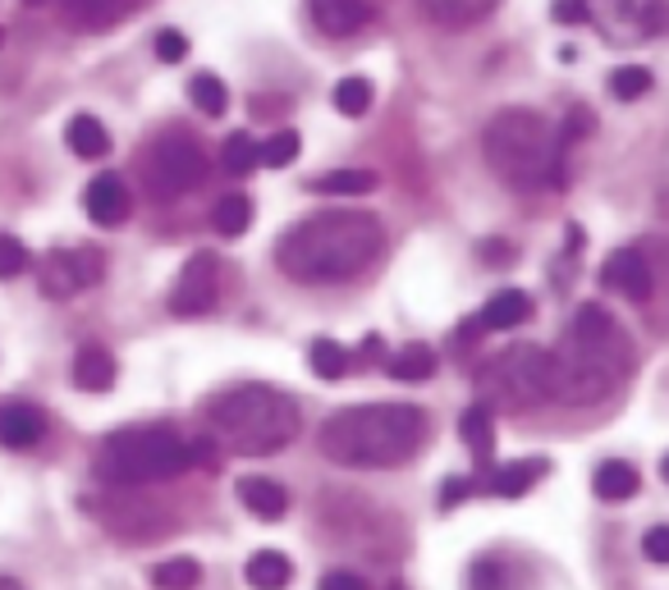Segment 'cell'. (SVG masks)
Wrapping results in <instances>:
<instances>
[{
  "label": "cell",
  "mask_w": 669,
  "mask_h": 590,
  "mask_svg": "<svg viewBox=\"0 0 669 590\" xmlns=\"http://www.w3.org/2000/svg\"><path fill=\"white\" fill-rule=\"evenodd\" d=\"M385 253V225L372 211H321L276 243V266L294 285H344Z\"/></svg>",
  "instance_id": "1"
},
{
  "label": "cell",
  "mask_w": 669,
  "mask_h": 590,
  "mask_svg": "<svg viewBox=\"0 0 669 590\" xmlns=\"http://www.w3.org/2000/svg\"><path fill=\"white\" fill-rule=\"evenodd\" d=\"M317 444L334 468H404L427 444V412L413 403H362V408L330 412L317 430Z\"/></svg>",
  "instance_id": "2"
},
{
  "label": "cell",
  "mask_w": 669,
  "mask_h": 590,
  "mask_svg": "<svg viewBox=\"0 0 669 590\" xmlns=\"http://www.w3.org/2000/svg\"><path fill=\"white\" fill-rule=\"evenodd\" d=\"M551 357H555V398L601 403L628 380L633 344L624 325L601 302H583L573 312L564 339L551 348Z\"/></svg>",
  "instance_id": "3"
},
{
  "label": "cell",
  "mask_w": 669,
  "mask_h": 590,
  "mask_svg": "<svg viewBox=\"0 0 669 590\" xmlns=\"http://www.w3.org/2000/svg\"><path fill=\"white\" fill-rule=\"evenodd\" d=\"M206 421L221 440L243 458H270L298 440L302 412L285 389L270 385H234L206 403Z\"/></svg>",
  "instance_id": "4"
},
{
  "label": "cell",
  "mask_w": 669,
  "mask_h": 590,
  "mask_svg": "<svg viewBox=\"0 0 669 590\" xmlns=\"http://www.w3.org/2000/svg\"><path fill=\"white\" fill-rule=\"evenodd\" d=\"M486 165H491L513 193H541L564 179V138L537 110H500L481 133Z\"/></svg>",
  "instance_id": "5"
},
{
  "label": "cell",
  "mask_w": 669,
  "mask_h": 590,
  "mask_svg": "<svg viewBox=\"0 0 669 590\" xmlns=\"http://www.w3.org/2000/svg\"><path fill=\"white\" fill-rule=\"evenodd\" d=\"M193 468L189 440H179L170 426H129L115 430L97 453V476L110 485H151L174 481Z\"/></svg>",
  "instance_id": "6"
},
{
  "label": "cell",
  "mask_w": 669,
  "mask_h": 590,
  "mask_svg": "<svg viewBox=\"0 0 669 590\" xmlns=\"http://www.w3.org/2000/svg\"><path fill=\"white\" fill-rule=\"evenodd\" d=\"M477 385H481L486 403H500L509 412L541 408V403L555 398V357H551V348L513 344L496 362H486Z\"/></svg>",
  "instance_id": "7"
},
{
  "label": "cell",
  "mask_w": 669,
  "mask_h": 590,
  "mask_svg": "<svg viewBox=\"0 0 669 590\" xmlns=\"http://www.w3.org/2000/svg\"><path fill=\"white\" fill-rule=\"evenodd\" d=\"M142 179L157 202H174V197L193 193L206 179V151L189 133H166V138L151 142L147 161H142Z\"/></svg>",
  "instance_id": "8"
},
{
  "label": "cell",
  "mask_w": 669,
  "mask_h": 590,
  "mask_svg": "<svg viewBox=\"0 0 669 590\" xmlns=\"http://www.w3.org/2000/svg\"><path fill=\"white\" fill-rule=\"evenodd\" d=\"M587 23L601 28V37H610L615 46L647 42L669 28V0H583Z\"/></svg>",
  "instance_id": "9"
},
{
  "label": "cell",
  "mask_w": 669,
  "mask_h": 590,
  "mask_svg": "<svg viewBox=\"0 0 669 590\" xmlns=\"http://www.w3.org/2000/svg\"><path fill=\"white\" fill-rule=\"evenodd\" d=\"M221 298V261L211 253H193L179 270L170 289V312L174 317H206Z\"/></svg>",
  "instance_id": "10"
},
{
  "label": "cell",
  "mask_w": 669,
  "mask_h": 590,
  "mask_svg": "<svg viewBox=\"0 0 669 590\" xmlns=\"http://www.w3.org/2000/svg\"><path fill=\"white\" fill-rule=\"evenodd\" d=\"M102 253L97 247H74V253H46V261H42V289L51 293V298H74L78 289H93L97 279H102Z\"/></svg>",
  "instance_id": "11"
},
{
  "label": "cell",
  "mask_w": 669,
  "mask_h": 590,
  "mask_svg": "<svg viewBox=\"0 0 669 590\" xmlns=\"http://www.w3.org/2000/svg\"><path fill=\"white\" fill-rule=\"evenodd\" d=\"M601 285L610 293H624L628 302H647L651 289H656L647 253H643V247H619V253H610L605 266H601Z\"/></svg>",
  "instance_id": "12"
},
{
  "label": "cell",
  "mask_w": 669,
  "mask_h": 590,
  "mask_svg": "<svg viewBox=\"0 0 669 590\" xmlns=\"http://www.w3.org/2000/svg\"><path fill=\"white\" fill-rule=\"evenodd\" d=\"M83 206L87 215L102 225V229H115V225H125L129 221V211H134V197H129V183L119 179V174H97L93 183H87V193H83Z\"/></svg>",
  "instance_id": "13"
},
{
  "label": "cell",
  "mask_w": 669,
  "mask_h": 590,
  "mask_svg": "<svg viewBox=\"0 0 669 590\" xmlns=\"http://www.w3.org/2000/svg\"><path fill=\"white\" fill-rule=\"evenodd\" d=\"M46 435V417L33 403H0V449H33Z\"/></svg>",
  "instance_id": "14"
},
{
  "label": "cell",
  "mask_w": 669,
  "mask_h": 590,
  "mask_svg": "<svg viewBox=\"0 0 669 590\" xmlns=\"http://www.w3.org/2000/svg\"><path fill=\"white\" fill-rule=\"evenodd\" d=\"M372 19L368 0H312V23L326 37H353Z\"/></svg>",
  "instance_id": "15"
},
{
  "label": "cell",
  "mask_w": 669,
  "mask_h": 590,
  "mask_svg": "<svg viewBox=\"0 0 669 590\" xmlns=\"http://www.w3.org/2000/svg\"><path fill=\"white\" fill-rule=\"evenodd\" d=\"M138 0H65V23L78 33H102V28L119 23Z\"/></svg>",
  "instance_id": "16"
},
{
  "label": "cell",
  "mask_w": 669,
  "mask_h": 590,
  "mask_svg": "<svg viewBox=\"0 0 669 590\" xmlns=\"http://www.w3.org/2000/svg\"><path fill=\"white\" fill-rule=\"evenodd\" d=\"M238 500H243V508H248L253 517H262V522H280L289 513L285 485H276L270 476H243L238 481Z\"/></svg>",
  "instance_id": "17"
},
{
  "label": "cell",
  "mask_w": 669,
  "mask_h": 590,
  "mask_svg": "<svg viewBox=\"0 0 669 590\" xmlns=\"http://www.w3.org/2000/svg\"><path fill=\"white\" fill-rule=\"evenodd\" d=\"M459 430H464V440H468L472 462H477V468H486V462H491V453H496V417H491V403H486V398L468 403V412L459 417Z\"/></svg>",
  "instance_id": "18"
},
{
  "label": "cell",
  "mask_w": 669,
  "mask_h": 590,
  "mask_svg": "<svg viewBox=\"0 0 669 590\" xmlns=\"http://www.w3.org/2000/svg\"><path fill=\"white\" fill-rule=\"evenodd\" d=\"M545 472H551V462H545V458H519V462H509V468L486 476V490L500 494V500H519V494H528Z\"/></svg>",
  "instance_id": "19"
},
{
  "label": "cell",
  "mask_w": 669,
  "mask_h": 590,
  "mask_svg": "<svg viewBox=\"0 0 669 590\" xmlns=\"http://www.w3.org/2000/svg\"><path fill=\"white\" fill-rule=\"evenodd\" d=\"M528 317H532V298L523 289H500V293H491V302L481 307L477 325L481 330H519Z\"/></svg>",
  "instance_id": "20"
},
{
  "label": "cell",
  "mask_w": 669,
  "mask_h": 590,
  "mask_svg": "<svg viewBox=\"0 0 669 590\" xmlns=\"http://www.w3.org/2000/svg\"><path fill=\"white\" fill-rule=\"evenodd\" d=\"M74 385L83 394H106L115 385V357L106 348H97V344L78 348V357H74Z\"/></svg>",
  "instance_id": "21"
},
{
  "label": "cell",
  "mask_w": 669,
  "mask_h": 590,
  "mask_svg": "<svg viewBox=\"0 0 669 590\" xmlns=\"http://www.w3.org/2000/svg\"><path fill=\"white\" fill-rule=\"evenodd\" d=\"M637 485H643V476H637L633 462L624 458H610V462H601L596 476H592V490L601 494V500H610V504H624L637 494Z\"/></svg>",
  "instance_id": "22"
},
{
  "label": "cell",
  "mask_w": 669,
  "mask_h": 590,
  "mask_svg": "<svg viewBox=\"0 0 669 590\" xmlns=\"http://www.w3.org/2000/svg\"><path fill=\"white\" fill-rule=\"evenodd\" d=\"M243 577H248L253 590H285L294 581V564L280 549H257L248 558V568H243Z\"/></svg>",
  "instance_id": "23"
},
{
  "label": "cell",
  "mask_w": 669,
  "mask_h": 590,
  "mask_svg": "<svg viewBox=\"0 0 669 590\" xmlns=\"http://www.w3.org/2000/svg\"><path fill=\"white\" fill-rule=\"evenodd\" d=\"M65 138L74 147V157H83V161H102L110 151V133H106V124L97 115H74Z\"/></svg>",
  "instance_id": "24"
},
{
  "label": "cell",
  "mask_w": 669,
  "mask_h": 590,
  "mask_svg": "<svg viewBox=\"0 0 669 590\" xmlns=\"http://www.w3.org/2000/svg\"><path fill=\"white\" fill-rule=\"evenodd\" d=\"M376 174L372 170H330L321 179H312V193H326V197H362L376 189Z\"/></svg>",
  "instance_id": "25"
},
{
  "label": "cell",
  "mask_w": 669,
  "mask_h": 590,
  "mask_svg": "<svg viewBox=\"0 0 669 590\" xmlns=\"http://www.w3.org/2000/svg\"><path fill=\"white\" fill-rule=\"evenodd\" d=\"M390 376L404 380V385H417V380H432L436 376V353L427 344H408L390 357Z\"/></svg>",
  "instance_id": "26"
},
{
  "label": "cell",
  "mask_w": 669,
  "mask_h": 590,
  "mask_svg": "<svg viewBox=\"0 0 669 590\" xmlns=\"http://www.w3.org/2000/svg\"><path fill=\"white\" fill-rule=\"evenodd\" d=\"M211 225H216V234L225 238H243L253 229V202L243 197V193H230L216 202V211H211Z\"/></svg>",
  "instance_id": "27"
},
{
  "label": "cell",
  "mask_w": 669,
  "mask_h": 590,
  "mask_svg": "<svg viewBox=\"0 0 669 590\" xmlns=\"http://www.w3.org/2000/svg\"><path fill=\"white\" fill-rule=\"evenodd\" d=\"M202 581V568H198V558H166V564L151 568V586L157 590H193Z\"/></svg>",
  "instance_id": "28"
},
{
  "label": "cell",
  "mask_w": 669,
  "mask_h": 590,
  "mask_svg": "<svg viewBox=\"0 0 669 590\" xmlns=\"http://www.w3.org/2000/svg\"><path fill=\"white\" fill-rule=\"evenodd\" d=\"M189 101H193L202 115L221 119L225 106H230V92H225V83H221L216 74H193V78H189Z\"/></svg>",
  "instance_id": "29"
},
{
  "label": "cell",
  "mask_w": 669,
  "mask_h": 590,
  "mask_svg": "<svg viewBox=\"0 0 669 590\" xmlns=\"http://www.w3.org/2000/svg\"><path fill=\"white\" fill-rule=\"evenodd\" d=\"M334 110H340L344 119H362L372 110V83L368 78H344V83H334Z\"/></svg>",
  "instance_id": "30"
},
{
  "label": "cell",
  "mask_w": 669,
  "mask_h": 590,
  "mask_svg": "<svg viewBox=\"0 0 669 590\" xmlns=\"http://www.w3.org/2000/svg\"><path fill=\"white\" fill-rule=\"evenodd\" d=\"M308 362H312V371L321 380H344V371H349V353L334 344V339H312Z\"/></svg>",
  "instance_id": "31"
},
{
  "label": "cell",
  "mask_w": 669,
  "mask_h": 590,
  "mask_svg": "<svg viewBox=\"0 0 669 590\" xmlns=\"http://www.w3.org/2000/svg\"><path fill=\"white\" fill-rule=\"evenodd\" d=\"M221 165L230 170V174H253L262 161H257V142L248 138V133H230L225 142H221Z\"/></svg>",
  "instance_id": "32"
},
{
  "label": "cell",
  "mask_w": 669,
  "mask_h": 590,
  "mask_svg": "<svg viewBox=\"0 0 669 590\" xmlns=\"http://www.w3.org/2000/svg\"><path fill=\"white\" fill-rule=\"evenodd\" d=\"M298 133L294 129H280V133H270L262 147H257V161L262 165H270V170H285V165H294V157H298Z\"/></svg>",
  "instance_id": "33"
},
{
  "label": "cell",
  "mask_w": 669,
  "mask_h": 590,
  "mask_svg": "<svg viewBox=\"0 0 669 590\" xmlns=\"http://www.w3.org/2000/svg\"><path fill=\"white\" fill-rule=\"evenodd\" d=\"M610 92H615V101H637V97H647L651 92V69L643 65H624L610 74Z\"/></svg>",
  "instance_id": "34"
},
{
  "label": "cell",
  "mask_w": 669,
  "mask_h": 590,
  "mask_svg": "<svg viewBox=\"0 0 669 590\" xmlns=\"http://www.w3.org/2000/svg\"><path fill=\"white\" fill-rule=\"evenodd\" d=\"M468 590H509V572L496 558H477L468 568Z\"/></svg>",
  "instance_id": "35"
},
{
  "label": "cell",
  "mask_w": 669,
  "mask_h": 590,
  "mask_svg": "<svg viewBox=\"0 0 669 590\" xmlns=\"http://www.w3.org/2000/svg\"><path fill=\"white\" fill-rule=\"evenodd\" d=\"M28 270V247L14 234H0V279H14Z\"/></svg>",
  "instance_id": "36"
},
{
  "label": "cell",
  "mask_w": 669,
  "mask_h": 590,
  "mask_svg": "<svg viewBox=\"0 0 669 590\" xmlns=\"http://www.w3.org/2000/svg\"><path fill=\"white\" fill-rule=\"evenodd\" d=\"M184 55H189V37L179 33V28H161V33H157V60H166V65H179Z\"/></svg>",
  "instance_id": "37"
},
{
  "label": "cell",
  "mask_w": 669,
  "mask_h": 590,
  "mask_svg": "<svg viewBox=\"0 0 669 590\" xmlns=\"http://www.w3.org/2000/svg\"><path fill=\"white\" fill-rule=\"evenodd\" d=\"M643 554L651 558V564L669 568V526H651V532L643 536Z\"/></svg>",
  "instance_id": "38"
},
{
  "label": "cell",
  "mask_w": 669,
  "mask_h": 590,
  "mask_svg": "<svg viewBox=\"0 0 669 590\" xmlns=\"http://www.w3.org/2000/svg\"><path fill=\"white\" fill-rule=\"evenodd\" d=\"M321 590H368V581H362L358 572H326Z\"/></svg>",
  "instance_id": "39"
},
{
  "label": "cell",
  "mask_w": 669,
  "mask_h": 590,
  "mask_svg": "<svg viewBox=\"0 0 669 590\" xmlns=\"http://www.w3.org/2000/svg\"><path fill=\"white\" fill-rule=\"evenodd\" d=\"M555 23H587L583 0H555Z\"/></svg>",
  "instance_id": "40"
},
{
  "label": "cell",
  "mask_w": 669,
  "mask_h": 590,
  "mask_svg": "<svg viewBox=\"0 0 669 590\" xmlns=\"http://www.w3.org/2000/svg\"><path fill=\"white\" fill-rule=\"evenodd\" d=\"M481 261L486 266H509L513 261V247L509 243H481Z\"/></svg>",
  "instance_id": "41"
},
{
  "label": "cell",
  "mask_w": 669,
  "mask_h": 590,
  "mask_svg": "<svg viewBox=\"0 0 669 590\" xmlns=\"http://www.w3.org/2000/svg\"><path fill=\"white\" fill-rule=\"evenodd\" d=\"M472 494V481H445V490H440V508H454L459 500H468Z\"/></svg>",
  "instance_id": "42"
},
{
  "label": "cell",
  "mask_w": 669,
  "mask_h": 590,
  "mask_svg": "<svg viewBox=\"0 0 669 590\" xmlns=\"http://www.w3.org/2000/svg\"><path fill=\"white\" fill-rule=\"evenodd\" d=\"M0 590H23V586H19L14 577H0Z\"/></svg>",
  "instance_id": "43"
},
{
  "label": "cell",
  "mask_w": 669,
  "mask_h": 590,
  "mask_svg": "<svg viewBox=\"0 0 669 590\" xmlns=\"http://www.w3.org/2000/svg\"><path fill=\"white\" fill-rule=\"evenodd\" d=\"M660 476H665V485H669V453H665V462H660Z\"/></svg>",
  "instance_id": "44"
},
{
  "label": "cell",
  "mask_w": 669,
  "mask_h": 590,
  "mask_svg": "<svg viewBox=\"0 0 669 590\" xmlns=\"http://www.w3.org/2000/svg\"><path fill=\"white\" fill-rule=\"evenodd\" d=\"M385 590H408V586H404V581H390V586H385Z\"/></svg>",
  "instance_id": "45"
},
{
  "label": "cell",
  "mask_w": 669,
  "mask_h": 590,
  "mask_svg": "<svg viewBox=\"0 0 669 590\" xmlns=\"http://www.w3.org/2000/svg\"><path fill=\"white\" fill-rule=\"evenodd\" d=\"M23 6H46V0H23Z\"/></svg>",
  "instance_id": "46"
},
{
  "label": "cell",
  "mask_w": 669,
  "mask_h": 590,
  "mask_svg": "<svg viewBox=\"0 0 669 590\" xmlns=\"http://www.w3.org/2000/svg\"><path fill=\"white\" fill-rule=\"evenodd\" d=\"M0 42H6V33H0Z\"/></svg>",
  "instance_id": "47"
}]
</instances>
